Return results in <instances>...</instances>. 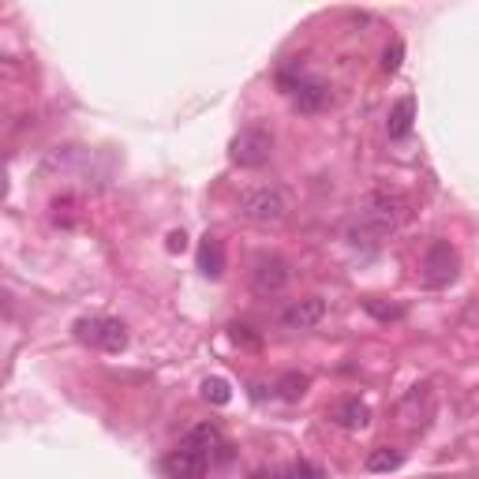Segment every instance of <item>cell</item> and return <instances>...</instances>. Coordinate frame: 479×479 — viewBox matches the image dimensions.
Instances as JSON below:
<instances>
[{"label":"cell","mask_w":479,"mask_h":479,"mask_svg":"<svg viewBox=\"0 0 479 479\" xmlns=\"http://www.w3.org/2000/svg\"><path fill=\"white\" fill-rule=\"evenodd\" d=\"M5 195H8V180H5V176H0V199H5Z\"/></svg>","instance_id":"cell-21"},{"label":"cell","mask_w":479,"mask_h":479,"mask_svg":"<svg viewBox=\"0 0 479 479\" xmlns=\"http://www.w3.org/2000/svg\"><path fill=\"white\" fill-rule=\"evenodd\" d=\"M323 318H326V304L318 296H304L281 311V326L284 330H314Z\"/></svg>","instance_id":"cell-7"},{"label":"cell","mask_w":479,"mask_h":479,"mask_svg":"<svg viewBox=\"0 0 479 479\" xmlns=\"http://www.w3.org/2000/svg\"><path fill=\"white\" fill-rule=\"evenodd\" d=\"M165 472L173 479H203L206 475V457L199 450H191V445H180L165 457Z\"/></svg>","instance_id":"cell-9"},{"label":"cell","mask_w":479,"mask_h":479,"mask_svg":"<svg viewBox=\"0 0 479 479\" xmlns=\"http://www.w3.org/2000/svg\"><path fill=\"white\" fill-rule=\"evenodd\" d=\"M270 150H274V139H270V132H263V127H244V132L229 143V157L240 169H259L270 157Z\"/></svg>","instance_id":"cell-5"},{"label":"cell","mask_w":479,"mask_h":479,"mask_svg":"<svg viewBox=\"0 0 479 479\" xmlns=\"http://www.w3.org/2000/svg\"><path fill=\"white\" fill-rule=\"evenodd\" d=\"M412 120H416V102H412V98H401V102L390 109V120H386L390 139H404V135L412 132Z\"/></svg>","instance_id":"cell-11"},{"label":"cell","mask_w":479,"mask_h":479,"mask_svg":"<svg viewBox=\"0 0 479 479\" xmlns=\"http://www.w3.org/2000/svg\"><path fill=\"white\" fill-rule=\"evenodd\" d=\"M75 334L79 341L102 348V353H120V348L127 344V326L120 323V318H83V323H75Z\"/></svg>","instance_id":"cell-4"},{"label":"cell","mask_w":479,"mask_h":479,"mask_svg":"<svg viewBox=\"0 0 479 479\" xmlns=\"http://www.w3.org/2000/svg\"><path fill=\"white\" fill-rule=\"evenodd\" d=\"M367 472H397L404 464V454L401 450H390V445H378V450L367 454Z\"/></svg>","instance_id":"cell-14"},{"label":"cell","mask_w":479,"mask_h":479,"mask_svg":"<svg viewBox=\"0 0 479 479\" xmlns=\"http://www.w3.org/2000/svg\"><path fill=\"white\" fill-rule=\"evenodd\" d=\"M289 210H293V203L284 195V187H277V184L247 187L236 199V214L244 221H251V225H281V221L289 217Z\"/></svg>","instance_id":"cell-1"},{"label":"cell","mask_w":479,"mask_h":479,"mask_svg":"<svg viewBox=\"0 0 479 479\" xmlns=\"http://www.w3.org/2000/svg\"><path fill=\"white\" fill-rule=\"evenodd\" d=\"M289 479H326V472L318 464H311V461H300V464L289 468Z\"/></svg>","instance_id":"cell-18"},{"label":"cell","mask_w":479,"mask_h":479,"mask_svg":"<svg viewBox=\"0 0 479 479\" xmlns=\"http://www.w3.org/2000/svg\"><path fill=\"white\" fill-rule=\"evenodd\" d=\"M289 94H293V105L300 113H323L334 102V94H330V86L323 79H296Z\"/></svg>","instance_id":"cell-8"},{"label":"cell","mask_w":479,"mask_h":479,"mask_svg":"<svg viewBox=\"0 0 479 479\" xmlns=\"http://www.w3.org/2000/svg\"><path fill=\"white\" fill-rule=\"evenodd\" d=\"M457 270H461V259L450 240H434L424 254V281L431 289H445V284L457 281Z\"/></svg>","instance_id":"cell-3"},{"label":"cell","mask_w":479,"mask_h":479,"mask_svg":"<svg viewBox=\"0 0 479 479\" xmlns=\"http://www.w3.org/2000/svg\"><path fill=\"white\" fill-rule=\"evenodd\" d=\"M184 445H191V450H199V454L206 457L210 450H217V445H221V431H217L214 424H195V427L187 431Z\"/></svg>","instance_id":"cell-13"},{"label":"cell","mask_w":479,"mask_h":479,"mask_svg":"<svg viewBox=\"0 0 479 479\" xmlns=\"http://www.w3.org/2000/svg\"><path fill=\"white\" fill-rule=\"evenodd\" d=\"M337 424L348 427V431H360L371 424V408L360 401V397H348L341 408H337Z\"/></svg>","instance_id":"cell-12"},{"label":"cell","mask_w":479,"mask_h":479,"mask_svg":"<svg viewBox=\"0 0 479 479\" xmlns=\"http://www.w3.org/2000/svg\"><path fill=\"white\" fill-rule=\"evenodd\" d=\"M199 270L206 277H221V274H225V247H221L217 236H206L199 244Z\"/></svg>","instance_id":"cell-10"},{"label":"cell","mask_w":479,"mask_h":479,"mask_svg":"<svg viewBox=\"0 0 479 479\" xmlns=\"http://www.w3.org/2000/svg\"><path fill=\"white\" fill-rule=\"evenodd\" d=\"M364 307H367V311H371V314L378 318V323H397V318L404 314V311H401L397 304H390V307H386V304H378V300H367Z\"/></svg>","instance_id":"cell-17"},{"label":"cell","mask_w":479,"mask_h":479,"mask_svg":"<svg viewBox=\"0 0 479 479\" xmlns=\"http://www.w3.org/2000/svg\"><path fill=\"white\" fill-rule=\"evenodd\" d=\"M289 277H293L289 259H281V254H259L251 266V289L259 296H274L289 284Z\"/></svg>","instance_id":"cell-6"},{"label":"cell","mask_w":479,"mask_h":479,"mask_svg":"<svg viewBox=\"0 0 479 479\" xmlns=\"http://www.w3.org/2000/svg\"><path fill=\"white\" fill-rule=\"evenodd\" d=\"M203 397H206L210 404H229V401H233V390H229L225 378H206V382H203Z\"/></svg>","instance_id":"cell-16"},{"label":"cell","mask_w":479,"mask_h":479,"mask_svg":"<svg viewBox=\"0 0 479 479\" xmlns=\"http://www.w3.org/2000/svg\"><path fill=\"white\" fill-rule=\"evenodd\" d=\"M304 394H307V374H300V371L281 374V382H277V397L281 401H300Z\"/></svg>","instance_id":"cell-15"},{"label":"cell","mask_w":479,"mask_h":479,"mask_svg":"<svg viewBox=\"0 0 479 479\" xmlns=\"http://www.w3.org/2000/svg\"><path fill=\"white\" fill-rule=\"evenodd\" d=\"M169 251H184V233H173L169 236Z\"/></svg>","instance_id":"cell-20"},{"label":"cell","mask_w":479,"mask_h":479,"mask_svg":"<svg viewBox=\"0 0 479 479\" xmlns=\"http://www.w3.org/2000/svg\"><path fill=\"white\" fill-rule=\"evenodd\" d=\"M401 56H404V45L394 42V49H386V60H382V68H386V72H397V68H401Z\"/></svg>","instance_id":"cell-19"},{"label":"cell","mask_w":479,"mask_h":479,"mask_svg":"<svg viewBox=\"0 0 479 479\" xmlns=\"http://www.w3.org/2000/svg\"><path fill=\"white\" fill-rule=\"evenodd\" d=\"M360 217L367 221L371 229L390 233V229H397L401 221L408 217V199L401 195L397 187H374V191H367L364 203H360Z\"/></svg>","instance_id":"cell-2"}]
</instances>
